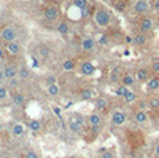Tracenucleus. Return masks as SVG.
Returning a JSON list of instances; mask_svg holds the SVG:
<instances>
[{
    "instance_id": "f257e3e1",
    "label": "nucleus",
    "mask_w": 159,
    "mask_h": 158,
    "mask_svg": "<svg viewBox=\"0 0 159 158\" xmlns=\"http://www.w3.org/2000/svg\"><path fill=\"white\" fill-rule=\"evenodd\" d=\"M94 22L98 26H101V28H107L111 24V14L107 10H104V8H100V10H97L94 13Z\"/></svg>"
},
{
    "instance_id": "f03ea898",
    "label": "nucleus",
    "mask_w": 159,
    "mask_h": 158,
    "mask_svg": "<svg viewBox=\"0 0 159 158\" xmlns=\"http://www.w3.org/2000/svg\"><path fill=\"white\" fill-rule=\"evenodd\" d=\"M0 38H2L3 42H6V43H11V42H15L18 38V33L17 31L13 28V26H4V28L2 29V32H0Z\"/></svg>"
},
{
    "instance_id": "7ed1b4c3",
    "label": "nucleus",
    "mask_w": 159,
    "mask_h": 158,
    "mask_svg": "<svg viewBox=\"0 0 159 158\" xmlns=\"http://www.w3.org/2000/svg\"><path fill=\"white\" fill-rule=\"evenodd\" d=\"M155 26V22L151 17H143L140 20V24H139V28H140V32L143 33H148L154 29Z\"/></svg>"
},
{
    "instance_id": "20e7f679",
    "label": "nucleus",
    "mask_w": 159,
    "mask_h": 158,
    "mask_svg": "<svg viewBox=\"0 0 159 158\" xmlns=\"http://www.w3.org/2000/svg\"><path fill=\"white\" fill-rule=\"evenodd\" d=\"M133 8H134V13L136 14L144 16L149 10V3H148V0H136L133 4Z\"/></svg>"
},
{
    "instance_id": "39448f33",
    "label": "nucleus",
    "mask_w": 159,
    "mask_h": 158,
    "mask_svg": "<svg viewBox=\"0 0 159 158\" xmlns=\"http://www.w3.org/2000/svg\"><path fill=\"white\" fill-rule=\"evenodd\" d=\"M126 119H127L126 114L120 110H116L111 114V122L114 123L115 126H122L125 122H126Z\"/></svg>"
},
{
    "instance_id": "423d86ee",
    "label": "nucleus",
    "mask_w": 159,
    "mask_h": 158,
    "mask_svg": "<svg viewBox=\"0 0 159 158\" xmlns=\"http://www.w3.org/2000/svg\"><path fill=\"white\" fill-rule=\"evenodd\" d=\"M18 71H20V68H18L17 65H14V64H8V65H6L4 68H3L4 78L8 79V81H13V79L18 75Z\"/></svg>"
},
{
    "instance_id": "0eeeda50",
    "label": "nucleus",
    "mask_w": 159,
    "mask_h": 158,
    "mask_svg": "<svg viewBox=\"0 0 159 158\" xmlns=\"http://www.w3.org/2000/svg\"><path fill=\"white\" fill-rule=\"evenodd\" d=\"M58 17H60V10L57 8V6H48L44 10V18L47 21H50V22L56 21Z\"/></svg>"
},
{
    "instance_id": "6e6552de",
    "label": "nucleus",
    "mask_w": 159,
    "mask_h": 158,
    "mask_svg": "<svg viewBox=\"0 0 159 158\" xmlns=\"http://www.w3.org/2000/svg\"><path fill=\"white\" fill-rule=\"evenodd\" d=\"M87 122L91 128H100L102 125V118L98 112H91L87 117Z\"/></svg>"
},
{
    "instance_id": "1a4fd4ad",
    "label": "nucleus",
    "mask_w": 159,
    "mask_h": 158,
    "mask_svg": "<svg viewBox=\"0 0 159 158\" xmlns=\"http://www.w3.org/2000/svg\"><path fill=\"white\" fill-rule=\"evenodd\" d=\"M147 90L148 92H158L159 90V78L158 77H151L145 83Z\"/></svg>"
},
{
    "instance_id": "9d476101",
    "label": "nucleus",
    "mask_w": 159,
    "mask_h": 158,
    "mask_svg": "<svg viewBox=\"0 0 159 158\" xmlns=\"http://www.w3.org/2000/svg\"><path fill=\"white\" fill-rule=\"evenodd\" d=\"M82 49L84 51H93L96 49V40L90 36H86V38L82 40Z\"/></svg>"
},
{
    "instance_id": "9b49d317",
    "label": "nucleus",
    "mask_w": 159,
    "mask_h": 158,
    "mask_svg": "<svg viewBox=\"0 0 159 158\" xmlns=\"http://www.w3.org/2000/svg\"><path fill=\"white\" fill-rule=\"evenodd\" d=\"M136 78H134V75H131V74H125L123 77L120 78V85H123V86H126V87H133L134 85H136Z\"/></svg>"
},
{
    "instance_id": "f8f14e48",
    "label": "nucleus",
    "mask_w": 159,
    "mask_h": 158,
    "mask_svg": "<svg viewBox=\"0 0 159 158\" xmlns=\"http://www.w3.org/2000/svg\"><path fill=\"white\" fill-rule=\"evenodd\" d=\"M6 49H7V51L10 54H14V56H17V54L21 53V50H22V46H21L20 42H11V43H7V46H6Z\"/></svg>"
},
{
    "instance_id": "ddd939ff",
    "label": "nucleus",
    "mask_w": 159,
    "mask_h": 158,
    "mask_svg": "<svg viewBox=\"0 0 159 158\" xmlns=\"http://www.w3.org/2000/svg\"><path fill=\"white\" fill-rule=\"evenodd\" d=\"M134 78H136V81L137 82H141V83H147V81L149 79V74H148V71L144 68H140V69H137L136 71V74H134Z\"/></svg>"
},
{
    "instance_id": "4468645a",
    "label": "nucleus",
    "mask_w": 159,
    "mask_h": 158,
    "mask_svg": "<svg viewBox=\"0 0 159 158\" xmlns=\"http://www.w3.org/2000/svg\"><path fill=\"white\" fill-rule=\"evenodd\" d=\"M134 119H136L137 123L144 125V123L148 122V114H147L144 110H137L136 112H134Z\"/></svg>"
},
{
    "instance_id": "2eb2a0df",
    "label": "nucleus",
    "mask_w": 159,
    "mask_h": 158,
    "mask_svg": "<svg viewBox=\"0 0 159 158\" xmlns=\"http://www.w3.org/2000/svg\"><path fill=\"white\" fill-rule=\"evenodd\" d=\"M94 71H96V67L90 61H86L80 65V74H83V75H87V77L89 75H93Z\"/></svg>"
},
{
    "instance_id": "dca6fc26",
    "label": "nucleus",
    "mask_w": 159,
    "mask_h": 158,
    "mask_svg": "<svg viewBox=\"0 0 159 158\" xmlns=\"http://www.w3.org/2000/svg\"><path fill=\"white\" fill-rule=\"evenodd\" d=\"M108 99H105V97H98V99L96 100V103H94V107H96L97 111H104L108 108Z\"/></svg>"
},
{
    "instance_id": "f3484780",
    "label": "nucleus",
    "mask_w": 159,
    "mask_h": 158,
    "mask_svg": "<svg viewBox=\"0 0 159 158\" xmlns=\"http://www.w3.org/2000/svg\"><path fill=\"white\" fill-rule=\"evenodd\" d=\"M133 39H134V43L137 44V46H145L147 44V42H148V38H147V35L145 33H143V32H139V33H136V35L133 36Z\"/></svg>"
},
{
    "instance_id": "a211bd4d",
    "label": "nucleus",
    "mask_w": 159,
    "mask_h": 158,
    "mask_svg": "<svg viewBox=\"0 0 159 158\" xmlns=\"http://www.w3.org/2000/svg\"><path fill=\"white\" fill-rule=\"evenodd\" d=\"M26 101V97L24 96V93H15L13 96V104L17 107H22Z\"/></svg>"
},
{
    "instance_id": "6ab92c4d",
    "label": "nucleus",
    "mask_w": 159,
    "mask_h": 158,
    "mask_svg": "<svg viewBox=\"0 0 159 158\" xmlns=\"http://www.w3.org/2000/svg\"><path fill=\"white\" fill-rule=\"evenodd\" d=\"M24 132H25V126H24L22 123L17 122L13 125V136L14 137H21V136L24 135Z\"/></svg>"
},
{
    "instance_id": "aec40b11",
    "label": "nucleus",
    "mask_w": 159,
    "mask_h": 158,
    "mask_svg": "<svg viewBox=\"0 0 159 158\" xmlns=\"http://www.w3.org/2000/svg\"><path fill=\"white\" fill-rule=\"evenodd\" d=\"M42 126H43V123H42L40 119H30L28 123V128L32 132H39V130H42Z\"/></svg>"
},
{
    "instance_id": "412c9836",
    "label": "nucleus",
    "mask_w": 159,
    "mask_h": 158,
    "mask_svg": "<svg viewBox=\"0 0 159 158\" xmlns=\"http://www.w3.org/2000/svg\"><path fill=\"white\" fill-rule=\"evenodd\" d=\"M57 31L60 32L61 35H66V33L69 32V25H68V22H65V21H61V22H58Z\"/></svg>"
},
{
    "instance_id": "4be33fe9",
    "label": "nucleus",
    "mask_w": 159,
    "mask_h": 158,
    "mask_svg": "<svg viewBox=\"0 0 159 158\" xmlns=\"http://www.w3.org/2000/svg\"><path fill=\"white\" fill-rule=\"evenodd\" d=\"M148 107L151 110H159V97L158 96H152L148 100Z\"/></svg>"
},
{
    "instance_id": "5701e85b",
    "label": "nucleus",
    "mask_w": 159,
    "mask_h": 158,
    "mask_svg": "<svg viewBox=\"0 0 159 158\" xmlns=\"http://www.w3.org/2000/svg\"><path fill=\"white\" fill-rule=\"evenodd\" d=\"M62 69L64 71H73L75 69V61L71 58H66V60H64V63H62Z\"/></svg>"
},
{
    "instance_id": "b1692460",
    "label": "nucleus",
    "mask_w": 159,
    "mask_h": 158,
    "mask_svg": "<svg viewBox=\"0 0 159 158\" xmlns=\"http://www.w3.org/2000/svg\"><path fill=\"white\" fill-rule=\"evenodd\" d=\"M129 87H126V86H123V85H119L118 87H116V90H115V93H116V96H119V97H122L123 99L125 96L127 95V92H129Z\"/></svg>"
},
{
    "instance_id": "393cba45",
    "label": "nucleus",
    "mask_w": 159,
    "mask_h": 158,
    "mask_svg": "<svg viewBox=\"0 0 159 158\" xmlns=\"http://www.w3.org/2000/svg\"><path fill=\"white\" fill-rule=\"evenodd\" d=\"M123 100L127 103V104H131V103H134L137 100L136 92H133V90H129V92H127V95L123 97Z\"/></svg>"
},
{
    "instance_id": "a878e982",
    "label": "nucleus",
    "mask_w": 159,
    "mask_h": 158,
    "mask_svg": "<svg viewBox=\"0 0 159 158\" xmlns=\"http://www.w3.org/2000/svg\"><path fill=\"white\" fill-rule=\"evenodd\" d=\"M73 6H75L76 8H79V10H86L89 2L87 0H73Z\"/></svg>"
},
{
    "instance_id": "bb28decb",
    "label": "nucleus",
    "mask_w": 159,
    "mask_h": 158,
    "mask_svg": "<svg viewBox=\"0 0 159 158\" xmlns=\"http://www.w3.org/2000/svg\"><path fill=\"white\" fill-rule=\"evenodd\" d=\"M47 93L50 96H53V97L58 96V93H60V87H58V85H51V86H47Z\"/></svg>"
},
{
    "instance_id": "cd10ccee",
    "label": "nucleus",
    "mask_w": 159,
    "mask_h": 158,
    "mask_svg": "<svg viewBox=\"0 0 159 158\" xmlns=\"http://www.w3.org/2000/svg\"><path fill=\"white\" fill-rule=\"evenodd\" d=\"M39 54H40L43 58H46V57H48V54H50V49L46 46V44H40V46H39Z\"/></svg>"
},
{
    "instance_id": "c85d7f7f",
    "label": "nucleus",
    "mask_w": 159,
    "mask_h": 158,
    "mask_svg": "<svg viewBox=\"0 0 159 158\" xmlns=\"http://www.w3.org/2000/svg\"><path fill=\"white\" fill-rule=\"evenodd\" d=\"M72 119L75 121V122L78 123V125L80 126V128H83L84 125H86V119H84V118L82 117V115H79V114H75V117H73Z\"/></svg>"
},
{
    "instance_id": "c756f323",
    "label": "nucleus",
    "mask_w": 159,
    "mask_h": 158,
    "mask_svg": "<svg viewBox=\"0 0 159 158\" xmlns=\"http://www.w3.org/2000/svg\"><path fill=\"white\" fill-rule=\"evenodd\" d=\"M29 74H30V71L26 68V67H21L20 71H18V75H20V78H22V79H26L29 77Z\"/></svg>"
},
{
    "instance_id": "7c9ffc66",
    "label": "nucleus",
    "mask_w": 159,
    "mask_h": 158,
    "mask_svg": "<svg viewBox=\"0 0 159 158\" xmlns=\"http://www.w3.org/2000/svg\"><path fill=\"white\" fill-rule=\"evenodd\" d=\"M151 71L154 72L155 75L159 74V58H155L154 61L151 63Z\"/></svg>"
},
{
    "instance_id": "2f4dec72",
    "label": "nucleus",
    "mask_w": 159,
    "mask_h": 158,
    "mask_svg": "<svg viewBox=\"0 0 159 158\" xmlns=\"http://www.w3.org/2000/svg\"><path fill=\"white\" fill-rule=\"evenodd\" d=\"M91 97H93V92H91L90 89H84L83 92H82V99L83 100H90Z\"/></svg>"
},
{
    "instance_id": "473e14b6",
    "label": "nucleus",
    "mask_w": 159,
    "mask_h": 158,
    "mask_svg": "<svg viewBox=\"0 0 159 158\" xmlns=\"http://www.w3.org/2000/svg\"><path fill=\"white\" fill-rule=\"evenodd\" d=\"M69 129H71L72 132H80V129H82V128L79 126L78 123H76L73 119H71V122H69Z\"/></svg>"
},
{
    "instance_id": "72a5a7b5",
    "label": "nucleus",
    "mask_w": 159,
    "mask_h": 158,
    "mask_svg": "<svg viewBox=\"0 0 159 158\" xmlns=\"http://www.w3.org/2000/svg\"><path fill=\"white\" fill-rule=\"evenodd\" d=\"M100 158H116V157H115V153H114V151L107 150V151H104V153L101 154V157H100Z\"/></svg>"
},
{
    "instance_id": "f704fd0d",
    "label": "nucleus",
    "mask_w": 159,
    "mask_h": 158,
    "mask_svg": "<svg viewBox=\"0 0 159 158\" xmlns=\"http://www.w3.org/2000/svg\"><path fill=\"white\" fill-rule=\"evenodd\" d=\"M46 82H47V86H51V85H57V78L50 75V77L46 78Z\"/></svg>"
},
{
    "instance_id": "c9c22d12",
    "label": "nucleus",
    "mask_w": 159,
    "mask_h": 158,
    "mask_svg": "<svg viewBox=\"0 0 159 158\" xmlns=\"http://www.w3.org/2000/svg\"><path fill=\"white\" fill-rule=\"evenodd\" d=\"M24 158H39V156L35 150H29V151H26V154L24 156Z\"/></svg>"
},
{
    "instance_id": "e433bc0d",
    "label": "nucleus",
    "mask_w": 159,
    "mask_h": 158,
    "mask_svg": "<svg viewBox=\"0 0 159 158\" xmlns=\"http://www.w3.org/2000/svg\"><path fill=\"white\" fill-rule=\"evenodd\" d=\"M115 7L118 8L119 11H123L125 8H126V4H125L123 0H119V2H116V6H115Z\"/></svg>"
},
{
    "instance_id": "4c0bfd02",
    "label": "nucleus",
    "mask_w": 159,
    "mask_h": 158,
    "mask_svg": "<svg viewBox=\"0 0 159 158\" xmlns=\"http://www.w3.org/2000/svg\"><path fill=\"white\" fill-rule=\"evenodd\" d=\"M8 95V90H7V87H0V100H3V99H6Z\"/></svg>"
},
{
    "instance_id": "58836bf2",
    "label": "nucleus",
    "mask_w": 159,
    "mask_h": 158,
    "mask_svg": "<svg viewBox=\"0 0 159 158\" xmlns=\"http://www.w3.org/2000/svg\"><path fill=\"white\" fill-rule=\"evenodd\" d=\"M151 4H152V8L157 13H159V0H151Z\"/></svg>"
},
{
    "instance_id": "ea45409f",
    "label": "nucleus",
    "mask_w": 159,
    "mask_h": 158,
    "mask_svg": "<svg viewBox=\"0 0 159 158\" xmlns=\"http://www.w3.org/2000/svg\"><path fill=\"white\" fill-rule=\"evenodd\" d=\"M154 154H155V157H159V143H157V144L154 146Z\"/></svg>"
},
{
    "instance_id": "a19ab883",
    "label": "nucleus",
    "mask_w": 159,
    "mask_h": 158,
    "mask_svg": "<svg viewBox=\"0 0 159 158\" xmlns=\"http://www.w3.org/2000/svg\"><path fill=\"white\" fill-rule=\"evenodd\" d=\"M53 110H54V112H56V114H57V117H58V118H61V111H60V108L53 107Z\"/></svg>"
},
{
    "instance_id": "79ce46f5",
    "label": "nucleus",
    "mask_w": 159,
    "mask_h": 158,
    "mask_svg": "<svg viewBox=\"0 0 159 158\" xmlns=\"http://www.w3.org/2000/svg\"><path fill=\"white\" fill-rule=\"evenodd\" d=\"M4 72H3V69H0V83H2L3 81H4Z\"/></svg>"
},
{
    "instance_id": "37998d69",
    "label": "nucleus",
    "mask_w": 159,
    "mask_h": 158,
    "mask_svg": "<svg viewBox=\"0 0 159 158\" xmlns=\"http://www.w3.org/2000/svg\"><path fill=\"white\" fill-rule=\"evenodd\" d=\"M107 42H108V39H107V36H102V39H100V43H102V44H105Z\"/></svg>"
},
{
    "instance_id": "c03bdc74",
    "label": "nucleus",
    "mask_w": 159,
    "mask_h": 158,
    "mask_svg": "<svg viewBox=\"0 0 159 158\" xmlns=\"http://www.w3.org/2000/svg\"><path fill=\"white\" fill-rule=\"evenodd\" d=\"M0 60H4V53H3L2 49H0Z\"/></svg>"
},
{
    "instance_id": "a18cd8bd",
    "label": "nucleus",
    "mask_w": 159,
    "mask_h": 158,
    "mask_svg": "<svg viewBox=\"0 0 159 158\" xmlns=\"http://www.w3.org/2000/svg\"><path fill=\"white\" fill-rule=\"evenodd\" d=\"M2 21H3V17H2V14H0V24H2Z\"/></svg>"
},
{
    "instance_id": "49530a36",
    "label": "nucleus",
    "mask_w": 159,
    "mask_h": 158,
    "mask_svg": "<svg viewBox=\"0 0 159 158\" xmlns=\"http://www.w3.org/2000/svg\"><path fill=\"white\" fill-rule=\"evenodd\" d=\"M137 158H145L144 156H139V157H137Z\"/></svg>"
},
{
    "instance_id": "de8ad7c7",
    "label": "nucleus",
    "mask_w": 159,
    "mask_h": 158,
    "mask_svg": "<svg viewBox=\"0 0 159 158\" xmlns=\"http://www.w3.org/2000/svg\"><path fill=\"white\" fill-rule=\"evenodd\" d=\"M0 146H2V139H0Z\"/></svg>"
},
{
    "instance_id": "09e8293b",
    "label": "nucleus",
    "mask_w": 159,
    "mask_h": 158,
    "mask_svg": "<svg viewBox=\"0 0 159 158\" xmlns=\"http://www.w3.org/2000/svg\"><path fill=\"white\" fill-rule=\"evenodd\" d=\"M158 158H159V157H158Z\"/></svg>"
}]
</instances>
